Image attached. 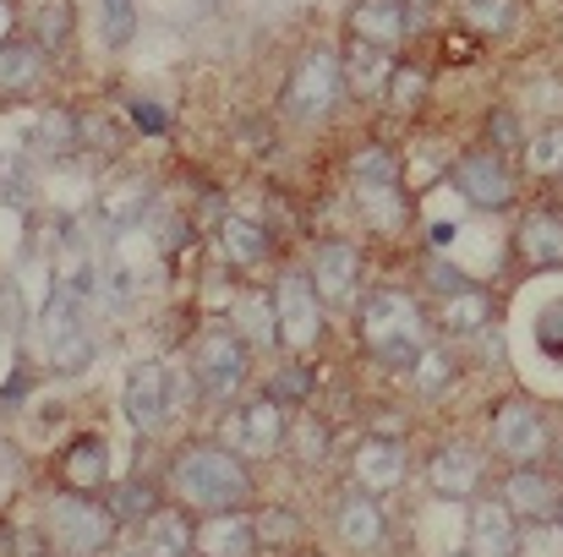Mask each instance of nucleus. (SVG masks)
<instances>
[{
	"label": "nucleus",
	"mask_w": 563,
	"mask_h": 557,
	"mask_svg": "<svg viewBox=\"0 0 563 557\" xmlns=\"http://www.w3.org/2000/svg\"><path fill=\"white\" fill-rule=\"evenodd\" d=\"M454 191L471 202V208H487V213H498V208H509L515 202V176H509V165L498 159V154H465L460 165H454Z\"/></svg>",
	"instance_id": "nucleus-9"
},
{
	"label": "nucleus",
	"mask_w": 563,
	"mask_h": 557,
	"mask_svg": "<svg viewBox=\"0 0 563 557\" xmlns=\"http://www.w3.org/2000/svg\"><path fill=\"white\" fill-rule=\"evenodd\" d=\"M493 443L515 465H537L548 454V415L531 399H509V404L493 410Z\"/></svg>",
	"instance_id": "nucleus-7"
},
{
	"label": "nucleus",
	"mask_w": 563,
	"mask_h": 557,
	"mask_svg": "<svg viewBox=\"0 0 563 557\" xmlns=\"http://www.w3.org/2000/svg\"><path fill=\"white\" fill-rule=\"evenodd\" d=\"M219 246H224V257H230L235 268H252V263L268 257V230L252 224V219H224V224H219Z\"/></svg>",
	"instance_id": "nucleus-26"
},
{
	"label": "nucleus",
	"mask_w": 563,
	"mask_h": 557,
	"mask_svg": "<svg viewBox=\"0 0 563 557\" xmlns=\"http://www.w3.org/2000/svg\"><path fill=\"white\" fill-rule=\"evenodd\" d=\"M471 557H520V520L504 498H482L471 509Z\"/></svg>",
	"instance_id": "nucleus-12"
},
{
	"label": "nucleus",
	"mask_w": 563,
	"mask_h": 557,
	"mask_svg": "<svg viewBox=\"0 0 563 557\" xmlns=\"http://www.w3.org/2000/svg\"><path fill=\"white\" fill-rule=\"evenodd\" d=\"M356 279H362V252H356L351 241H329V246H318V257H312V285H318L323 307L351 301V296H356Z\"/></svg>",
	"instance_id": "nucleus-13"
},
{
	"label": "nucleus",
	"mask_w": 563,
	"mask_h": 557,
	"mask_svg": "<svg viewBox=\"0 0 563 557\" xmlns=\"http://www.w3.org/2000/svg\"><path fill=\"white\" fill-rule=\"evenodd\" d=\"M71 33H77V22H71V5H44L38 11V49L44 55H66L71 49Z\"/></svg>",
	"instance_id": "nucleus-31"
},
{
	"label": "nucleus",
	"mask_w": 563,
	"mask_h": 557,
	"mask_svg": "<svg viewBox=\"0 0 563 557\" xmlns=\"http://www.w3.org/2000/svg\"><path fill=\"white\" fill-rule=\"evenodd\" d=\"M44 525H49V542H55V547H66L71 557H93L115 542V525H121V520H115L104 503H93L88 492H71V498L60 492V498L49 503Z\"/></svg>",
	"instance_id": "nucleus-3"
},
{
	"label": "nucleus",
	"mask_w": 563,
	"mask_h": 557,
	"mask_svg": "<svg viewBox=\"0 0 563 557\" xmlns=\"http://www.w3.org/2000/svg\"><path fill=\"white\" fill-rule=\"evenodd\" d=\"M191 377L202 393H235L246 377V339L235 328H208L191 345Z\"/></svg>",
	"instance_id": "nucleus-6"
},
{
	"label": "nucleus",
	"mask_w": 563,
	"mask_h": 557,
	"mask_svg": "<svg viewBox=\"0 0 563 557\" xmlns=\"http://www.w3.org/2000/svg\"><path fill=\"white\" fill-rule=\"evenodd\" d=\"M132 27H137L132 0H104V38H110V44H126V38H132Z\"/></svg>",
	"instance_id": "nucleus-39"
},
{
	"label": "nucleus",
	"mask_w": 563,
	"mask_h": 557,
	"mask_svg": "<svg viewBox=\"0 0 563 557\" xmlns=\"http://www.w3.org/2000/svg\"><path fill=\"white\" fill-rule=\"evenodd\" d=\"M126 557H148V553H126Z\"/></svg>",
	"instance_id": "nucleus-48"
},
{
	"label": "nucleus",
	"mask_w": 563,
	"mask_h": 557,
	"mask_svg": "<svg viewBox=\"0 0 563 557\" xmlns=\"http://www.w3.org/2000/svg\"><path fill=\"white\" fill-rule=\"evenodd\" d=\"M498 498H504V509H509L515 520H526V525H553V520H563V487L548 481L537 465L509 470Z\"/></svg>",
	"instance_id": "nucleus-8"
},
{
	"label": "nucleus",
	"mask_w": 563,
	"mask_h": 557,
	"mask_svg": "<svg viewBox=\"0 0 563 557\" xmlns=\"http://www.w3.org/2000/svg\"><path fill=\"white\" fill-rule=\"evenodd\" d=\"M542 345H548V350H559V356H563V301H553V307H542Z\"/></svg>",
	"instance_id": "nucleus-40"
},
{
	"label": "nucleus",
	"mask_w": 563,
	"mask_h": 557,
	"mask_svg": "<svg viewBox=\"0 0 563 557\" xmlns=\"http://www.w3.org/2000/svg\"><path fill=\"white\" fill-rule=\"evenodd\" d=\"M515 246H520V257L537 263V268H563V213H548V208L526 213Z\"/></svg>",
	"instance_id": "nucleus-20"
},
{
	"label": "nucleus",
	"mask_w": 563,
	"mask_h": 557,
	"mask_svg": "<svg viewBox=\"0 0 563 557\" xmlns=\"http://www.w3.org/2000/svg\"><path fill=\"white\" fill-rule=\"evenodd\" d=\"M77 143H82L77 115H66V110H38V121H33V148H38V154H71Z\"/></svg>",
	"instance_id": "nucleus-29"
},
{
	"label": "nucleus",
	"mask_w": 563,
	"mask_h": 557,
	"mask_svg": "<svg viewBox=\"0 0 563 557\" xmlns=\"http://www.w3.org/2000/svg\"><path fill=\"white\" fill-rule=\"evenodd\" d=\"M427 274H432V290H443V296H454V290H465V285H471V279H465L460 268H449V263H432Z\"/></svg>",
	"instance_id": "nucleus-42"
},
{
	"label": "nucleus",
	"mask_w": 563,
	"mask_h": 557,
	"mask_svg": "<svg viewBox=\"0 0 563 557\" xmlns=\"http://www.w3.org/2000/svg\"><path fill=\"white\" fill-rule=\"evenodd\" d=\"M268 296H274V318H279V345H290V350L318 345V334H323V296H318L312 274L285 268Z\"/></svg>",
	"instance_id": "nucleus-5"
},
{
	"label": "nucleus",
	"mask_w": 563,
	"mask_h": 557,
	"mask_svg": "<svg viewBox=\"0 0 563 557\" xmlns=\"http://www.w3.org/2000/svg\"><path fill=\"white\" fill-rule=\"evenodd\" d=\"M252 553H257V525L241 509L197 520V557H252Z\"/></svg>",
	"instance_id": "nucleus-14"
},
{
	"label": "nucleus",
	"mask_w": 563,
	"mask_h": 557,
	"mask_svg": "<svg viewBox=\"0 0 563 557\" xmlns=\"http://www.w3.org/2000/svg\"><path fill=\"white\" fill-rule=\"evenodd\" d=\"M5 38H11V5L0 0V44H5Z\"/></svg>",
	"instance_id": "nucleus-45"
},
{
	"label": "nucleus",
	"mask_w": 563,
	"mask_h": 557,
	"mask_svg": "<svg viewBox=\"0 0 563 557\" xmlns=\"http://www.w3.org/2000/svg\"><path fill=\"white\" fill-rule=\"evenodd\" d=\"M356 481L367 492H388L405 481V443L399 437H362L356 443Z\"/></svg>",
	"instance_id": "nucleus-17"
},
{
	"label": "nucleus",
	"mask_w": 563,
	"mask_h": 557,
	"mask_svg": "<svg viewBox=\"0 0 563 557\" xmlns=\"http://www.w3.org/2000/svg\"><path fill=\"white\" fill-rule=\"evenodd\" d=\"M427 334H432V323H427V312L405 290H373L367 296V307H362V339H367V350H373L377 361L410 367L432 345Z\"/></svg>",
	"instance_id": "nucleus-2"
},
{
	"label": "nucleus",
	"mask_w": 563,
	"mask_h": 557,
	"mask_svg": "<svg viewBox=\"0 0 563 557\" xmlns=\"http://www.w3.org/2000/svg\"><path fill=\"white\" fill-rule=\"evenodd\" d=\"M235 334L246 339V350H252V345H279L274 296H263V290H246V296L235 301Z\"/></svg>",
	"instance_id": "nucleus-23"
},
{
	"label": "nucleus",
	"mask_w": 563,
	"mask_h": 557,
	"mask_svg": "<svg viewBox=\"0 0 563 557\" xmlns=\"http://www.w3.org/2000/svg\"><path fill=\"white\" fill-rule=\"evenodd\" d=\"M526 159H531L537 176H563V121L559 126H548L542 137L526 143Z\"/></svg>",
	"instance_id": "nucleus-36"
},
{
	"label": "nucleus",
	"mask_w": 563,
	"mask_h": 557,
	"mask_svg": "<svg viewBox=\"0 0 563 557\" xmlns=\"http://www.w3.org/2000/svg\"><path fill=\"white\" fill-rule=\"evenodd\" d=\"M159 503H154V487L148 481H121L115 492H110V514L115 520H148Z\"/></svg>",
	"instance_id": "nucleus-34"
},
{
	"label": "nucleus",
	"mask_w": 563,
	"mask_h": 557,
	"mask_svg": "<svg viewBox=\"0 0 563 557\" xmlns=\"http://www.w3.org/2000/svg\"><path fill=\"white\" fill-rule=\"evenodd\" d=\"M405 5H427V0H405Z\"/></svg>",
	"instance_id": "nucleus-47"
},
{
	"label": "nucleus",
	"mask_w": 563,
	"mask_h": 557,
	"mask_svg": "<svg viewBox=\"0 0 563 557\" xmlns=\"http://www.w3.org/2000/svg\"><path fill=\"white\" fill-rule=\"evenodd\" d=\"M230 454H246V459H268L279 454L285 443V404L279 399H252L246 410L230 415Z\"/></svg>",
	"instance_id": "nucleus-10"
},
{
	"label": "nucleus",
	"mask_w": 563,
	"mask_h": 557,
	"mask_svg": "<svg viewBox=\"0 0 563 557\" xmlns=\"http://www.w3.org/2000/svg\"><path fill=\"white\" fill-rule=\"evenodd\" d=\"M383 104L399 110V115L421 110V104H427V71L410 66V60H399V66L388 71V82H383Z\"/></svg>",
	"instance_id": "nucleus-28"
},
{
	"label": "nucleus",
	"mask_w": 563,
	"mask_h": 557,
	"mask_svg": "<svg viewBox=\"0 0 563 557\" xmlns=\"http://www.w3.org/2000/svg\"><path fill=\"white\" fill-rule=\"evenodd\" d=\"M301 448H307L301 459H323V432L318 426H301Z\"/></svg>",
	"instance_id": "nucleus-43"
},
{
	"label": "nucleus",
	"mask_w": 563,
	"mask_h": 557,
	"mask_svg": "<svg viewBox=\"0 0 563 557\" xmlns=\"http://www.w3.org/2000/svg\"><path fill=\"white\" fill-rule=\"evenodd\" d=\"M487 137H493V148H526V132H520V115L515 110H493L487 115Z\"/></svg>",
	"instance_id": "nucleus-38"
},
{
	"label": "nucleus",
	"mask_w": 563,
	"mask_h": 557,
	"mask_svg": "<svg viewBox=\"0 0 563 557\" xmlns=\"http://www.w3.org/2000/svg\"><path fill=\"white\" fill-rule=\"evenodd\" d=\"M405 33H410V5L405 0H356L351 5V38L394 49Z\"/></svg>",
	"instance_id": "nucleus-15"
},
{
	"label": "nucleus",
	"mask_w": 563,
	"mask_h": 557,
	"mask_svg": "<svg viewBox=\"0 0 563 557\" xmlns=\"http://www.w3.org/2000/svg\"><path fill=\"white\" fill-rule=\"evenodd\" d=\"M356 197H362V213L373 219V230H399L405 224V213H399V202H394V186H356Z\"/></svg>",
	"instance_id": "nucleus-33"
},
{
	"label": "nucleus",
	"mask_w": 563,
	"mask_h": 557,
	"mask_svg": "<svg viewBox=\"0 0 563 557\" xmlns=\"http://www.w3.org/2000/svg\"><path fill=\"white\" fill-rule=\"evenodd\" d=\"M427 481H432V492H438V498H471V492H476V481H482V459H476L465 443H449V448H438V454H432Z\"/></svg>",
	"instance_id": "nucleus-19"
},
{
	"label": "nucleus",
	"mask_w": 563,
	"mask_h": 557,
	"mask_svg": "<svg viewBox=\"0 0 563 557\" xmlns=\"http://www.w3.org/2000/svg\"><path fill=\"white\" fill-rule=\"evenodd\" d=\"M465 27L487 38H509L520 27V0H465Z\"/></svg>",
	"instance_id": "nucleus-27"
},
{
	"label": "nucleus",
	"mask_w": 563,
	"mask_h": 557,
	"mask_svg": "<svg viewBox=\"0 0 563 557\" xmlns=\"http://www.w3.org/2000/svg\"><path fill=\"white\" fill-rule=\"evenodd\" d=\"M148 531V557H191L197 553V525H191V509H154L143 520Z\"/></svg>",
	"instance_id": "nucleus-21"
},
{
	"label": "nucleus",
	"mask_w": 563,
	"mask_h": 557,
	"mask_svg": "<svg viewBox=\"0 0 563 557\" xmlns=\"http://www.w3.org/2000/svg\"><path fill=\"white\" fill-rule=\"evenodd\" d=\"M410 377H416L421 393H438V388H449V377H454V356H449L443 345H427V350L410 361Z\"/></svg>",
	"instance_id": "nucleus-32"
},
{
	"label": "nucleus",
	"mask_w": 563,
	"mask_h": 557,
	"mask_svg": "<svg viewBox=\"0 0 563 557\" xmlns=\"http://www.w3.org/2000/svg\"><path fill=\"white\" fill-rule=\"evenodd\" d=\"M487 323H493V296L487 290L465 285V290L443 296V328L449 334H482Z\"/></svg>",
	"instance_id": "nucleus-24"
},
{
	"label": "nucleus",
	"mask_w": 563,
	"mask_h": 557,
	"mask_svg": "<svg viewBox=\"0 0 563 557\" xmlns=\"http://www.w3.org/2000/svg\"><path fill=\"white\" fill-rule=\"evenodd\" d=\"M252 525H257V547H290L301 536V520L290 509H263Z\"/></svg>",
	"instance_id": "nucleus-35"
},
{
	"label": "nucleus",
	"mask_w": 563,
	"mask_h": 557,
	"mask_svg": "<svg viewBox=\"0 0 563 557\" xmlns=\"http://www.w3.org/2000/svg\"><path fill=\"white\" fill-rule=\"evenodd\" d=\"M340 66H345V88L351 93H373L388 82V49H377V44H362V38H351V60L340 55Z\"/></svg>",
	"instance_id": "nucleus-25"
},
{
	"label": "nucleus",
	"mask_w": 563,
	"mask_h": 557,
	"mask_svg": "<svg viewBox=\"0 0 563 557\" xmlns=\"http://www.w3.org/2000/svg\"><path fill=\"white\" fill-rule=\"evenodd\" d=\"M170 492L181 498V509L197 514H224V509H241L252 498V476L246 465L219 448V443H187L170 465Z\"/></svg>",
	"instance_id": "nucleus-1"
},
{
	"label": "nucleus",
	"mask_w": 563,
	"mask_h": 557,
	"mask_svg": "<svg viewBox=\"0 0 563 557\" xmlns=\"http://www.w3.org/2000/svg\"><path fill=\"white\" fill-rule=\"evenodd\" d=\"M44 77V49L38 38H5L0 44V93H27L33 82Z\"/></svg>",
	"instance_id": "nucleus-22"
},
{
	"label": "nucleus",
	"mask_w": 563,
	"mask_h": 557,
	"mask_svg": "<svg viewBox=\"0 0 563 557\" xmlns=\"http://www.w3.org/2000/svg\"><path fill=\"white\" fill-rule=\"evenodd\" d=\"M307 393H312V371L307 367H285L268 382V399H279V404H301Z\"/></svg>",
	"instance_id": "nucleus-37"
},
{
	"label": "nucleus",
	"mask_w": 563,
	"mask_h": 557,
	"mask_svg": "<svg viewBox=\"0 0 563 557\" xmlns=\"http://www.w3.org/2000/svg\"><path fill=\"white\" fill-rule=\"evenodd\" d=\"M16 557H44V542H38V536H22V542H16Z\"/></svg>",
	"instance_id": "nucleus-44"
},
{
	"label": "nucleus",
	"mask_w": 563,
	"mask_h": 557,
	"mask_svg": "<svg viewBox=\"0 0 563 557\" xmlns=\"http://www.w3.org/2000/svg\"><path fill=\"white\" fill-rule=\"evenodd\" d=\"M334 531H340V542H345V547H356V553H373V547H383L388 525H383V509H377V498L367 492V487H362L356 498H345V503H340Z\"/></svg>",
	"instance_id": "nucleus-18"
},
{
	"label": "nucleus",
	"mask_w": 563,
	"mask_h": 557,
	"mask_svg": "<svg viewBox=\"0 0 563 557\" xmlns=\"http://www.w3.org/2000/svg\"><path fill=\"white\" fill-rule=\"evenodd\" d=\"M60 481L71 492H104L110 487V443L104 437H71L60 448Z\"/></svg>",
	"instance_id": "nucleus-16"
},
{
	"label": "nucleus",
	"mask_w": 563,
	"mask_h": 557,
	"mask_svg": "<svg viewBox=\"0 0 563 557\" xmlns=\"http://www.w3.org/2000/svg\"><path fill=\"white\" fill-rule=\"evenodd\" d=\"M351 176H356V186H399V159L383 143H362L351 154Z\"/></svg>",
	"instance_id": "nucleus-30"
},
{
	"label": "nucleus",
	"mask_w": 563,
	"mask_h": 557,
	"mask_svg": "<svg viewBox=\"0 0 563 557\" xmlns=\"http://www.w3.org/2000/svg\"><path fill=\"white\" fill-rule=\"evenodd\" d=\"M132 115H137L143 132H165V126H170V115H165L159 104H148V99H132Z\"/></svg>",
	"instance_id": "nucleus-41"
},
{
	"label": "nucleus",
	"mask_w": 563,
	"mask_h": 557,
	"mask_svg": "<svg viewBox=\"0 0 563 557\" xmlns=\"http://www.w3.org/2000/svg\"><path fill=\"white\" fill-rule=\"evenodd\" d=\"M126 415L137 432H159L170 415V371L159 361H137L126 371Z\"/></svg>",
	"instance_id": "nucleus-11"
},
{
	"label": "nucleus",
	"mask_w": 563,
	"mask_h": 557,
	"mask_svg": "<svg viewBox=\"0 0 563 557\" xmlns=\"http://www.w3.org/2000/svg\"><path fill=\"white\" fill-rule=\"evenodd\" d=\"M351 88H345V66H340V49H312V55H301L296 60V71H290V82H285V110L290 115H329V110H340V99H345Z\"/></svg>",
	"instance_id": "nucleus-4"
},
{
	"label": "nucleus",
	"mask_w": 563,
	"mask_h": 557,
	"mask_svg": "<svg viewBox=\"0 0 563 557\" xmlns=\"http://www.w3.org/2000/svg\"><path fill=\"white\" fill-rule=\"evenodd\" d=\"M443 557H471V553H443Z\"/></svg>",
	"instance_id": "nucleus-46"
}]
</instances>
